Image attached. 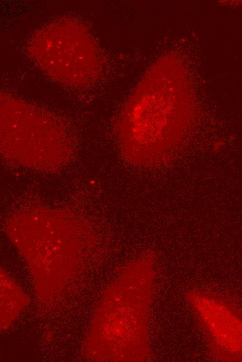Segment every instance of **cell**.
<instances>
[{"mask_svg": "<svg viewBox=\"0 0 242 362\" xmlns=\"http://www.w3.org/2000/svg\"><path fill=\"white\" fill-rule=\"evenodd\" d=\"M1 149L8 159L30 168L54 170L70 158L72 147L63 128L29 103L1 95Z\"/></svg>", "mask_w": 242, "mask_h": 362, "instance_id": "cell-2", "label": "cell"}, {"mask_svg": "<svg viewBox=\"0 0 242 362\" xmlns=\"http://www.w3.org/2000/svg\"><path fill=\"white\" fill-rule=\"evenodd\" d=\"M28 49L39 68L59 84L81 86L99 74L97 45L86 29L72 19L63 18L38 30Z\"/></svg>", "mask_w": 242, "mask_h": 362, "instance_id": "cell-3", "label": "cell"}, {"mask_svg": "<svg viewBox=\"0 0 242 362\" xmlns=\"http://www.w3.org/2000/svg\"><path fill=\"white\" fill-rule=\"evenodd\" d=\"M157 90L152 76L143 80L127 103L120 132L126 158L152 164L164 159L188 125L190 109Z\"/></svg>", "mask_w": 242, "mask_h": 362, "instance_id": "cell-1", "label": "cell"}, {"mask_svg": "<svg viewBox=\"0 0 242 362\" xmlns=\"http://www.w3.org/2000/svg\"><path fill=\"white\" fill-rule=\"evenodd\" d=\"M185 299L204 333L211 357L242 361V309L200 290L188 291Z\"/></svg>", "mask_w": 242, "mask_h": 362, "instance_id": "cell-4", "label": "cell"}]
</instances>
